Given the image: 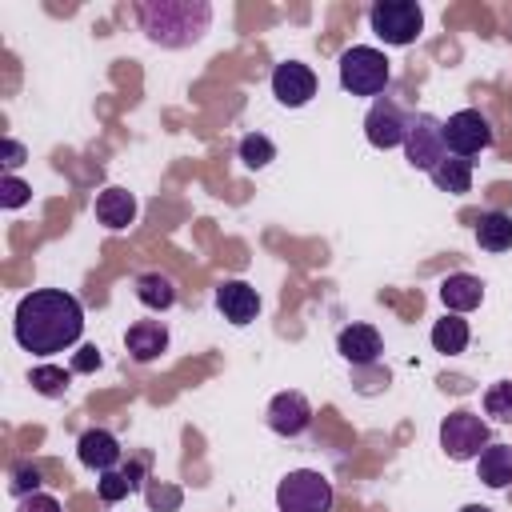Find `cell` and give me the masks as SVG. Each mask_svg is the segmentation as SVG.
<instances>
[{
    "label": "cell",
    "mask_w": 512,
    "mask_h": 512,
    "mask_svg": "<svg viewBox=\"0 0 512 512\" xmlns=\"http://www.w3.org/2000/svg\"><path fill=\"white\" fill-rule=\"evenodd\" d=\"M476 244L484 252H508L512 248V216L508 212H480L476 216Z\"/></svg>",
    "instance_id": "21"
},
{
    "label": "cell",
    "mask_w": 512,
    "mask_h": 512,
    "mask_svg": "<svg viewBox=\"0 0 512 512\" xmlns=\"http://www.w3.org/2000/svg\"><path fill=\"white\" fill-rule=\"evenodd\" d=\"M496 132H492V120L480 112V108H460L444 120V144L452 156H476L484 148H492Z\"/></svg>",
    "instance_id": "8"
},
{
    "label": "cell",
    "mask_w": 512,
    "mask_h": 512,
    "mask_svg": "<svg viewBox=\"0 0 512 512\" xmlns=\"http://www.w3.org/2000/svg\"><path fill=\"white\" fill-rule=\"evenodd\" d=\"M336 352L348 360V364H376L380 360V352H384V344H380V332L372 328V324H348V328H340V336H336Z\"/></svg>",
    "instance_id": "14"
},
{
    "label": "cell",
    "mask_w": 512,
    "mask_h": 512,
    "mask_svg": "<svg viewBox=\"0 0 512 512\" xmlns=\"http://www.w3.org/2000/svg\"><path fill=\"white\" fill-rule=\"evenodd\" d=\"M432 348L444 352V356H460L468 348V320L456 316V312H448L444 320H436L432 324Z\"/></svg>",
    "instance_id": "22"
},
{
    "label": "cell",
    "mask_w": 512,
    "mask_h": 512,
    "mask_svg": "<svg viewBox=\"0 0 512 512\" xmlns=\"http://www.w3.org/2000/svg\"><path fill=\"white\" fill-rule=\"evenodd\" d=\"M28 200H32V188H28L20 176L8 172V176L0 180V208H24Z\"/></svg>",
    "instance_id": "28"
},
{
    "label": "cell",
    "mask_w": 512,
    "mask_h": 512,
    "mask_svg": "<svg viewBox=\"0 0 512 512\" xmlns=\"http://www.w3.org/2000/svg\"><path fill=\"white\" fill-rule=\"evenodd\" d=\"M96 220L104 224V228H112V232H120V228H128L132 220H136V196L128 192V188H104L100 196H96Z\"/></svg>",
    "instance_id": "17"
},
{
    "label": "cell",
    "mask_w": 512,
    "mask_h": 512,
    "mask_svg": "<svg viewBox=\"0 0 512 512\" xmlns=\"http://www.w3.org/2000/svg\"><path fill=\"white\" fill-rule=\"evenodd\" d=\"M16 164H24V144H20V140H12V136H8V140H4V168H8V172H12V168H16Z\"/></svg>",
    "instance_id": "31"
},
{
    "label": "cell",
    "mask_w": 512,
    "mask_h": 512,
    "mask_svg": "<svg viewBox=\"0 0 512 512\" xmlns=\"http://www.w3.org/2000/svg\"><path fill=\"white\" fill-rule=\"evenodd\" d=\"M476 476L488 488H508L512 484V444H488L476 456Z\"/></svg>",
    "instance_id": "18"
},
{
    "label": "cell",
    "mask_w": 512,
    "mask_h": 512,
    "mask_svg": "<svg viewBox=\"0 0 512 512\" xmlns=\"http://www.w3.org/2000/svg\"><path fill=\"white\" fill-rule=\"evenodd\" d=\"M80 332H84V308L64 288H32L16 304L12 336L32 356H56V352L72 348L80 340Z\"/></svg>",
    "instance_id": "1"
},
{
    "label": "cell",
    "mask_w": 512,
    "mask_h": 512,
    "mask_svg": "<svg viewBox=\"0 0 512 512\" xmlns=\"http://www.w3.org/2000/svg\"><path fill=\"white\" fill-rule=\"evenodd\" d=\"M272 96L284 108H304L316 96V72L300 60H284L272 68Z\"/></svg>",
    "instance_id": "10"
},
{
    "label": "cell",
    "mask_w": 512,
    "mask_h": 512,
    "mask_svg": "<svg viewBox=\"0 0 512 512\" xmlns=\"http://www.w3.org/2000/svg\"><path fill=\"white\" fill-rule=\"evenodd\" d=\"M216 308H220V316H224L228 324L244 328V324H252L256 312H260V292H256L248 280H220V284H216Z\"/></svg>",
    "instance_id": "12"
},
{
    "label": "cell",
    "mask_w": 512,
    "mask_h": 512,
    "mask_svg": "<svg viewBox=\"0 0 512 512\" xmlns=\"http://www.w3.org/2000/svg\"><path fill=\"white\" fill-rule=\"evenodd\" d=\"M460 512H492V508H488V504H464Z\"/></svg>",
    "instance_id": "33"
},
{
    "label": "cell",
    "mask_w": 512,
    "mask_h": 512,
    "mask_svg": "<svg viewBox=\"0 0 512 512\" xmlns=\"http://www.w3.org/2000/svg\"><path fill=\"white\" fill-rule=\"evenodd\" d=\"M76 456H80V464L92 468V472H112V468L120 464L124 448H120V440H116L108 428H88V432H80V440H76Z\"/></svg>",
    "instance_id": "13"
},
{
    "label": "cell",
    "mask_w": 512,
    "mask_h": 512,
    "mask_svg": "<svg viewBox=\"0 0 512 512\" xmlns=\"http://www.w3.org/2000/svg\"><path fill=\"white\" fill-rule=\"evenodd\" d=\"M368 24L384 44L408 48L424 32V8L416 0H380L368 8Z\"/></svg>",
    "instance_id": "4"
},
{
    "label": "cell",
    "mask_w": 512,
    "mask_h": 512,
    "mask_svg": "<svg viewBox=\"0 0 512 512\" xmlns=\"http://www.w3.org/2000/svg\"><path fill=\"white\" fill-rule=\"evenodd\" d=\"M240 160H244V168H268L272 160H276V144L264 136V132H248L244 140H240Z\"/></svg>",
    "instance_id": "23"
},
{
    "label": "cell",
    "mask_w": 512,
    "mask_h": 512,
    "mask_svg": "<svg viewBox=\"0 0 512 512\" xmlns=\"http://www.w3.org/2000/svg\"><path fill=\"white\" fill-rule=\"evenodd\" d=\"M440 300H444V308L448 312H472L480 300H484V284H480V276H472V272H452V276H444L440 280Z\"/></svg>",
    "instance_id": "16"
},
{
    "label": "cell",
    "mask_w": 512,
    "mask_h": 512,
    "mask_svg": "<svg viewBox=\"0 0 512 512\" xmlns=\"http://www.w3.org/2000/svg\"><path fill=\"white\" fill-rule=\"evenodd\" d=\"M428 176H432V184H436L440 192H448V196H464V192L472 188V160H468V156H452V152H448V156H444Z\"/></svg>",
    "instance_id": "19"
},
{
    "label": "cell",
    "mask_w": 512,
    "mask_h": 512,
    "mask_svg": "<svg viewBox=\"0 0 512 512\" xmlns=\"http://www.w3.org/2000/svg\"><path fill=\"white\" fill-rule=\"evenodd\" d=\"M40 484H44V480H40V468H36L32 460H16V464H12V472H8V488L16 492V500L28 496V492H40Z\"/></svg>",
    "instance_id": "27"
},
{
    "label": "cell",
    "mask_w": 512,
    "mask_h": 512,
    "mask_svg": "<svg viewBox=\"0 0 512 512\" xmlns=\"http://www.w3.org/2000/svg\"><path fill=\"white\" fill-rule=\"evenodd\" d=\"M404 156H408L412 168L432 172V168L448 156V144H444V120H436L432 112H412V120H408V136H404Z\"/></svg>",
    "instance_id": "7"
},
{
    "label": "cell",
    "mask_w": 512,
    "mask_h": 512,
    "mask_svg": "<svg viewBox=\"0 0 512 512\" xmlns=\"http://www.w3.org/2000/svg\"><path fill=\"white\" fill-rule=\"evenodd\" d=\"M488 444H492L488 440V424L476 412L460 408V412L440 420V448L448 452V460H476Z\"/></svg>",
    "instance_id": "6"
},
{
    "label": "cell",
    "mask_w": 512,
    "mask_h": 512,
    "mask_svg": "<svg viewBox=\"0 0 512 512\" xmlns=\"http://www.w3.org/2000/svg\"><path fill=\"white\" fill-rule=\"evenodd\" d=\"M308 424H312V404H308V396L304 392H276L272 396V404H268V428L276 432V436H300V432H308Z\"/></svg>",
    "instance_id": "11"
},
{
    "label": "cell",
    "mask_w": 512,
    "mask_h": 512,
    "mask_svg": "<svg viewBox=\"0 0 512 512\" xmlns=\"http://www.w3.org/2000/svg\"><path fill=\"white\" fill-rule=\"evenodd\" d=\"M408 112L400 108V100H392V96H376L372 100V108H368V116H364V136H368V144L372 148H404V136H408Z\"/></svg>",
    "instance_id": "9"
},
{
    "label": "cell",
    "mask_w": 512,
    "mask_h": 512,
    "mask_svg": "<svg viewBox=\"0 0 512 512\" xmlns=\"http://www.w3.org/2000/svg\"><path fill=\"white\" fill-rule=\"evenodd\" d=\"M16 512H60V500L48 492H28L16 500Z\"/></svg>",
    "instance_id": "29"
},
{
    "label": "cell",
    "mask_w": 512,
    "mask_h": 512,
    "mask_svg": "<svg viewBox=\"0 0 512 512\" xmlns=\"http://www.w3.org/2000/svg\"><path fill=\"white\" fill-rule=\"evenodd\" d=\"M280 512H332V480L316 468H296L276 484Z\"/></svg>",
    "instance_id": "5"
},
{
    "label": "cell",
    "mask_w": 512,
    "mask_h": 512,
    "mask_svg": "<svg viewBox=\"0 0 512 512\" xmlns=\"http://www.w3.org/2000/svg\"><path fill=\"white\" fill-rule=\"evenodd\" d=\"M340 88L352 96H380L388 88V56L372 44H352L348 52H340Z\"/></svg>",
    "instance_id": "3"
},
{
    "label": "cell",
    "mask_w": 512,
    "mask_h": 512,
    "mask_svg": "<svg viewBox=\"0 0 512 512\" xmlns=\"http://www.w3.org/2000/svg\"><path fill=\"white\" fill-rule=\"evenodd\" d=\"M124 348H128L132 360L148 364V360H156V356L168 348V328H164L160 320H136V324L124 332Z\"/></svg>",
    "instance_id": "15"
},
{
    "label": "cell",
    "mask_w": 512,
    "mask_h": 512,
    "mask_svg": "<svg viewBox=\"0 0 512 512\" xmlns=\"http://www.w3.org/2000/svg\"><path fill=\"white\" fill-rule=\"evenodd\" d=\"M92 368H100V352L88 344V348H80V356L72 360V372H92Z\"/></svg>",
    "instance_id": "30"
},
{
    "label": "cell",
    "mask_w": 512,
    "mask_h": 512,
    "mask_svg": "<svg viewBox=\"0 0 512 512\" xmlns=\"http://www.w3.org/2000/svg\"><path fill=\"white\" fill-rule=\"evenodd\" d=\"M484 412L500 424H512V380H496L488 392H484Z\"/></svg>",
    "instance_id": "25"
},
{
    "label": "cell",
    "mask_w": 512,
    "mask_h": 512,
    "mask_svg": "<svg viewBox=\"0 0 512 512\" xmlns=\"http://www.w3.org/2000/svg\"><path fill=\"white\" fill-rule=\"evenodd\" d=\"M136 300L148 308V312H168L176 304V284L164 276V272H140L136 276Z\"/></svg>",
    "instance_id": "20"
},
{
    "label": "cell",
    "mask_w": 512,
    "mask_h": 512,
    "mask_svg": "<svg viewBox=\"0 0 512 512\" xmlns=\"http://www.w3.org/2000/svg\"><path fill=\"white\" fill-rule=\"evenodd\" d=\"M28 384L40 392V396H64L68 392V372L56 368V364H40L28 372Z\"/></svg>",
    "instance_id": "24"
},
{
    "label": "cell",
    "mask_w": 512,
    "mask_h": 512,
    "mask_svg": "<svg viewBox=\"0 0 512 512\" xmlns=\"http://www.w3.org/2000/svg\"><path fill=\"white\" fill-rule=\"evenodd\" d=\"M148 500H152L156 508H160V504H164V508H176V504H180V492H176V488H168V492L152 488V492H148Z\"/></svg>",
    "instance_id": "32"
},
{
    "label": "cell",
    "mask_w": 512,
    "mask_h": 512,
    "mask_svg": "<svg viewBox=\"0 0 512 512\" xmlns=\"http://www.w3.org/2000/svg\"><path fill=\"white\" fill-rule=\"evenodd\" d=\"M96 492H100L104 504H116V500H124L128 492H136V484H132V476H128L124 468H112V472H100Z\"/></svg>",
    "instance_id": "26"
},
{
    "label": "cell",
    "mask_w": 512,
    "mask_h": 512,
    "mask_svg": "<svg viewBox=\"0 0 512 512\" xmlns=\"http://www.w3.org/2000/svg\"><path fill=\"white\" fill-rule=\"evenodd\" d=\"M140 24H144L152 44L188 48L208 32L212 4H204V0H148V4H140Z\"/></svg>",
    "instance_id": "2"
}]
</instances>
